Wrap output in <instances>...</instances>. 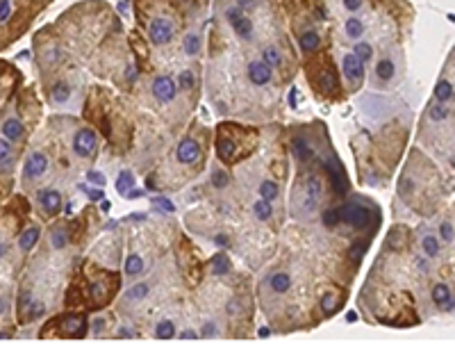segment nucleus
Here are the masks:
<instances>
[{
  "label": "nucleus",
  "instance_id": "a211bd4d",
  "mask_svg": "<svg viewBox=\"0 0 455 344\" xmlns=\"http://www.w3.org/2000/svg\"><path fill=\"white\" fill-rule=\"evenodd\" d=\"M217 153H219V157H221L223 162H228V160H232V157H234V153H237V146H234L232 139L221 137V139L217 141Z\"/></svg>",
  "mask_w": 455,
  "mask_h": 344
},
{
  "label": "nucleus",
  "instance_id": "052dcab7",
  "mask_svg": "<svg viewBox=\"0 0 455 344\" xmlns=\"http://www.w3.org/2000/svg\"><path fill=\"white\" fill-rule=\"evenodd\" d=\"M119 9H121V12H125V9H128V0H121V5H119Z\"/></svg>",
  "mask_w": 455,
  "mask_h": 344
},
{
  "label": "nucleus",
  "instance_id": "5fc2aeb1",
  "mask_svg": "<svg viewBox=\"0 0 455 344\" xmlns=\"http://www.w3.org/2000/svg\"><path fill=\"white\" fill-rule=\"evenodd\" d=\"M217 333V328H214V324H205V328H203V335H214Z\"/></svg>",
  "mask_w": 455,
  "mask_h": 344
},
{
  "label": "nucleus",
  "instance_id": "0e129e2a",
  "mask_svg": "<svg viewBox=\"0 0 455 344\" xmlns=\"http://www.w3.org/2000/svg\"><path fill=\"white\" fill-rule=\"evenodd\" d=\"M5 249H7V247H5V244H0V255H5Z\"/></svg>",
  "mask_w": 455,
  "mask_h": 344
},
{
  "label": "nucleus",
  "instance_id": "f8f14e48",
  "mask_svg": "<svg viewBox=\"0 0 455 344\" xmlns=\"http://www.w3.org/2000/svg\"><path fill=\"white\" fill-rule=\"evenodd\" d=\"M89 331V324L85 317H66L64 319V335L73 337V340H82Z\"/></svg>",
  "mask_w": 455,
  "mask_h": 344
},
{
  "label": "nucleus",
  "instance_id": "a19ab883",
  "mask_svg": "<svg viewBox=\"0 0 455 344\" xmlns=\"http://www.w3.org/2000/svg\"><path fill=\"white\" fill-rule=\"evenodd\" d=\"M439 237H442L446 244L453 242V224L451 221H444V224L439 226Z\"/></svg>",
  "mask_w": 455,
  "mask_h": 344
},
{
  "label": "nucleus",
  "instance_id": "13d9d810",
  "mask_svg": "<svg viewBox=\"0 0 455 344\" xmlns=\"http://www.w3.org/2000/svg\"><path fill=\"white\" fill-rule=\"evenodd\" d=\"M217 244H219V247H223V244H228L226 235H219V237H217Z\"/></svg>",
  "mask_w": 455,
  "mask_h": 344
},
{
  "label": "nucleus",
  "instance_id": "393cba45",
  "mask_svg": "<svg viewBox=\"0 0 455 344\" xmlns=\"http://www.w3.org/2000/svg\"><path fill=\"white\" fill-rule=\"evenodd\" d=\"M125 272H128L130 276H137V274L144 272V260H141V255H137V253L128 255V260H125Z\"/></svg>",
  "mask_w": 455,
  "mask_h": 344
},
{
  "label": "nucleus",
  "instance_id": "680f3d73",
  "mask_svg": "<svg viewBox=\"0 0 455 344\" xmlns=\"http://www.w3.org/2000/svg\"><path fill=\"white\" fill-rule=\"evenodd\" d=\"M5 310H7V303H5V301H3V299H0V314H3Z\"/></svg>",
  "mask_w": 455,
  "mask_h": 344
},
{
  "label": "nucleus",
  "instance_id": "e433bc0d",
  "mask_svg": "<svg viewBox=\"0 0 455 344\" xmlns=\"http://www.w3.org/2000/svg\"><path fill=\"white\" fill-rule=\"evenodd\" d=\"M214 269L212 272L217 274V276H223V274H228V269H230V264H228V260L223 258V255H217V258H214Z\"/></svg>",
  "mask_w": 455,
  "mask_h": 344
},
{
  "label": "nucleus",
  "instance_id": "4d7b16f0",
  "mask_svg": "<svg viewBox=\"0 0 455 344\" xmlns=\"http://www.w3.org/2000/svg\"><path fill=\"white\" fill-rule=\"evenodd\" d=\"M346 322H351V324H353V322H358V312H353V310H351L349 314H346Z\"/></svg>",
  "mask_w": 455,
  "mask_h": 344
},
{
  "label": "nucleus",
  "instance_id": "f257e3e1",
  "mask_svg": "<svg viewBox=\"0 0 455 344\" xmlns=\"http://www.w3.org/2000/svg\"><path fill=\"white\" fill-rule=\"evenodd\" d=\"M321 194H324L321 178L314 174H307L305 178L296 185V191H293V210H296L298 214H314L316 208H319Z\"/></svg>",
  "mask_w": 455,
  "mask_h": 344
},
{
  "label": "nucleus",
  "instance_id": "e2e57ef3",
  "mask_svg": "<svg viewBox=\"0 0 455 344\" xmlns=\"http://www.w3.org/2000/svg\"><path fill=\"white\" fill-rule=\"evenodd\" d=\"M0 340H9V333L3 331V333H0Z\"/></svg>",
  "mask_w": 455,
  "mask_h": 344
},
{
  "label": "nucleus",
  "instance_id": "2eb2a0df",
  "mask_svg": "<svg viewBox=\"0 0 455 344\" xmlns=\"http://www.w3.org/2000/svg\"><path fill=\"white\" fill-rule=\"evenodd\" d=\"M39 228H28V230H23V235L18 237V249L23 251V253H28L30 249H34L37 247V242H39Z\"/></svg>",
  "mask_w": 455,
  "mask_h": 344
},
{
  "label": "nucleus",
  "instance_id": "ddd939ff",
  "mask_svg": "<svg viewBox=\"0 0 455 344\" xmlns=\"http://www.w3.org/2000/svg\"><path fill=\"white\" fill-rule=\"evenodd\" d=\"M433 301L437 303V308H442V310H453V292L451 287H448L446 283H437L433 287Z\"/></svg>",
  "mask_w": 455,
  "mask_h": 344
},
{
  "label": "nucleus",
  "instance_id": "b1692460",
  "mask_svg": "<svg viewBox=\"0 0 455 344\" xmlns=\"http://www.w3.org/2000/svg\"><path fill=\"white\" fill-rule=\"evenodd\" d=\"M200 46H203V39H200L198 32H189L187 37H184V53H187V55H196V53L200 51Z\"/></svg>",
  "mask_w": 455,
  "mask_h": 344
},
{
  "label": "nucleus",
  "instance_id": "39448f33",
  "mask_svg": "<svg viewBox=\"0 0 455 344\" xmlns=\"http://www.w3.org/2000/svg\"><path fill=\"white\" fill-rule=\"evenodd\" d=\"M153 96L159 103H171L178 96V82L171 76H157L153 80Z\"/></svg>",
  "mask_w": 455,
  "mask_h": 344
},
{
  "label": "nucleus",
  "instance_id": "473e14b6",
  "mask_svg": "<svg viewBox=\"0 0 455 344\" xmlns=\"http://www.w3.org/2000/svg\"><path fill=\"white\" fill-rule=\"evenodd\" d=\"M353 55L358 57V60H362V62H369L371 57H373V48H371L369 43L360 41V43H355V51H353Z\"/></svg>",
  "mask_w": 455,
  "mask_h": 344
},
{
  "label": "nucleus",
  "instance_id": "f3484780",
  "mask_svg": "<svg viewBox=\"0 0 455 344\" xmlns=\"http://www.w3.org/2000/svg\"><path fill=\"white\" fill-rule=\"evenodd\" d=\"M269 285H271V289H273V292H278V294H285L287 289L291 287V278H289V274H285V272H278V274H273V276H271V281H269Z\"/></svg>",
  "mask_w": 455,
  "mask_h": 344
},
{
  "label": "nucleus",
  "instance_id": "5701e85b",
  "mask_svg": "<svg viewBox=\"0 0 455 344\" xmlns=\"http://www.w3.org/2000/svg\"><path fill=\"white\" fill-rule=\"evenodd\" d=\"M394 73H396V66H394V62H391V60H380L378 66H376V76H378L380 80H385V82L391 80Z\"/></svg>",
  "mask_w": 455,
  "mask_h": 344
},
{
  "label": "nucleus",
  "instance_id": "864d4df0",
  "mask_svg": "<svg viewBox=\"0 0 455 344\" xmlns=\"http://www.w3.org/2000/svg\"><path fill=\"white\" fill-rule=\"evenodd\" d=\"M125 196H128V199H139V196H144V189H128L125 191Z\"/></svg>",
  "mask_w": 455,
  "mask_h": 344
},
{
  "label": "nucleus",
  "instance_id": "c9c22d12",
  "mask_svg": "<svg viewBox=\"0 0 455 344\" xmlns=\"http://www.w3.org/2000/svg\"><path fill=\"white\" fill-rule=\"evenodd\" d=\"M337 308V297L335 294H326L324 299H321V310H324L326 314H332Z\"/></svg>",
  "mask_w": 455,
  "mask_h": 344
},
{
  "label": "nucleus",
  "instance_id": "412c9836",
  "mask_svg": "<svg viewBox=\"0 0 455 344\" xmlns=\"http://www.w3.org/2000/svg\"><path fill=\"white\" fill-rule=\"evenodd\" d=\"M435 98L439 103H448L453 98V82L451 80H439L435 87Z\"/></svg>",
  "mask_w": 455,
  "mask_h": 344
},
{
  "label": "nucleus",
  "instance_id": "49530a36",
  "mask_svg": "<svg viewBox=\"0 0 455 344\" xmlns=\"http://www.w3.org/2000/svg\"><path fill=\"white\" fill-rule=\"evenodd\" d=\"M80 189H85L87 196H89L91 201H102V199H105V191H102V187L100 189H98V187L96 189H87V185H80Z\"/></svg>",
  "mask_w": 455,
  "mask_h": 344
},
{
  "label": "nucleus",
  "instance_id": "20e7f679",
  "mask_svg": "<svg viewBox=\"0 0 455 344\" xmlns=\"http://www.w3.org/2000/svg\"><path fill=\"white\" fill-rule=\"evenodd\" d=\"M173 34H175V28L169 18H153V23H150V28H148V37L155 46L169 43L171 39H173Z\"/></svg>",
  "mask_w": 455,
  "mask_h": 344
},
{
  "label": "nucleus",
  "instance_id": "4be33fe9",
  "mask_svg": "<svg viewBox=\"0 0 455 344\" xmlns=\"http://www.w3.org/2000/svg\"><path fill=\"white\" fill-rule=\"evenodd\" d=\"M262 62L269 64L271 68L280 66V64H282V55H280V51H278V46H266V48H264V51H262Z\"/></svg>",
  "mask_w": 455,
  "mask_h": 344
},
{
  "label": "nucleus",
  "instance_id": "58836bf2",
  "mask_svg": "<svg viewBox=\"0 0 455 344\" xmlns=\"http://www.w3.org/2000/svg\"><path fill=\"white\" fill-rule=\"evenodd\" d=\"M68 242V235L64 233V228H57L55 233H52V247L55 249H64Z\"/></svg>",
  "mask_w": 455,
  "mask_h": 344
},
{
  "label": "nucleus",
  "instance_id": "37998d69",
  "mask_svg": "<svg viewBox=\"0 0 455 344\" xmlns=\"http://www.w3.org/2000/svg\"><path fill=\"white\" fill-rule=\"evenodd\" d=\"M321 219H324V224H326V226H330V228H332V226L339 224V214H337V210H332V208H330V210H326V212L321 214Z\"/></svg>",
  "mask_w": 455,
  "mask_h": 344
},
{
  "label": "nucleus",
  "instance_id": "c03bdc74",
  "mask_svg": "<svg viewBox=\"0 0 455 344\" xmlns=\"http://www.w3.org/2000/svg\"><path fill=\"white\" fill-rule=\"evenodd\" d=\"M9 157H12V146H9V141L3 137V139H0V164L7 162Z\"/></svg>",
  "mask_w": 455,
  "mask_h": 344
},
{
  "label": "nucleus",
  "instance_id": "a18cd8bd",
  "mask_svg": "<svg viewBox=\"0 0 455 344\" xmlns=\"http://www.w3.org/2000/svg\"><path fill=\"white\" fill-rule=\"evenodd\" d=\"M212 185L214 187H219V189H223L228 185V176L223 174V171H214V176H212Z\"/></svg>",
  "mask_w": 455,
  "mask_h": 344
},
{
  "label": "nucleus",
  "instance_id": "6e6552de",
  "mask_svg": "<svg viewBox=\"0 0 455 344\" xmlns=\"http://www.w3.org/2000/svg\"><path fill=\"white\" fill-rule=\"evenodd\" d=\"M200 160V146L192 137H184L178 144V162L180 164H196Z\"/></svg>",
  "mask_w": 455,
  "mask_h": 344
},
{
  "label": "nucleus",
  "instance_id": "4468645a",
  "mask_svg": "<svg viewBox=\"0 0 455 344\" xmlns=\"http://www.w3.org/2000/svg\"><path fill=\"white\" fill-rule=\"evenodd\" d=\"M3 137L9 141H18L23 137V124L18 119H7L3 124Z\"/></svg>",
  "mask_w": 455,
  "mask_h": 344
},
{
  "label": "nucleus",
  "instance_id": "7c9ffc66",
  "mask_svg": "<svg viewBox=\"0 0 455 344\" xmlns=\"http://www.w3.org/2000/svg\"><path fill=\"white\" fill-rule=\"evenodd\" d=\"M421 249L428 258H435V255L439 253V242L433 237V235H425V237L421 239Z\"/></svg>",
  "mask_w": 455,
  "mask_h": 344
},
{
  "label": "nucleus",
  "instance_id": "09e8293b",
  "mask_svg": "<svg viewBox=\"0 0 455 344\" xmlns=\"http://www.w3.org/2000/svg\"><path fill=\"white\" fill-rule=\"evenodd\" d=\"M9 9H12L9 0H0V21H5V18L9 16Z\"/></svg>",
  "mask_w": 455,
  "mask_h": 344
},
{
  "label": "nucleus",
  "instance_id": "7ed1b4c3",
  "mask_svg": "<svg viewBox=\"0 0 455 344\" xmlns=\"http://www.w3.org/2000/svg\"><path fill=\"white\" fill-rule=\"evenodd\" d=\"M96 146H98V137L91 128L77 130L75 139H73V151H75L77 157H91L96 153Z\"/></svg>",
  "mask_w": 455,
  "mask_h": 344
},
{
  "label": "nucleus",
  "instance_id": "ea45409f",
  "mask_svg": "<svg viewBox=\"0 0 455 344\" xmlns=\"http://www.w3.org/2000/svg\"><path fill=\"white\" fill-rule=\"evenodd\" d=\"M146 294H148V285L141 283V285H135V287H130L125 297H128V299H144Z\"/></svg>",
  "mask_w": 455,
  "mask_h": 344
},
{
  "label": "nucleus",
  "instance_id": "603ef678",
  "mask_svg": "<svg viewBox=\"0 0 455 344\" xmlns=\"http://www.w3.org/2000/svg\"><path fill=\"white\" fill-rule=\"evenodd\" d=\"M155 201H157V203L162 205L166 212H173V203H171V201H166V199H155Z\"/></svg>",
  "mask_w": 455,
  "mask_h": 344
},
{
  "label": "nucleus",
  "instance_id": "cd10ccee",
  "mask_svg": "<svg viewBox=\"0 0 455 344\" xmlns=\"http://www.w3.org/2000/svg\"><path fill=\"white\" fill-rule=\"evenodd\" d=\"M132 185H135V176H132L130 171H121L119 178H116V191H119V194H125Z\"/></svg>",
  "mask_w": 455,
  "mask_h": 344
},
{
  "label": "nucleus",
  "instance_id": "dca6fc26",
  "mask_svg": "<svg viewBox=\"0 0 455 344\" xmlns=\"http://www.w3.org/2000/svg\"><path fill=\"white\" fill-rule=\"evenodd\" d=\"M319 43H321V37H319V32H314V30H305L301 37H298V46H301L305 53L316 51Z\"/></svg>",
  "mask_w": 455,
  "mask_h": 344
},
{
  "label": "nucleus",
  "instance_id": "bb28decb",
  "mask_svg": "<svg viewBox=\"0 0 455 344\" xmlns=\"http://www.w3.org/2000/svg\"><path fill=\"white\" fill-rule=\"evenodd\" d=\"M278 194H280V189H278V185L273 183V180H264V183L260 185V196L264 201H269V203H271Z\"/></svg>",
  "mask_w": 455,
  "mask_h": 344
},
{
  "label": "nucleus",
  "instance_id": "1a4fd4ad",
  "mask_svg": "<svg viewBox=\"0 0 455 344\" xmlns=\"http://www.w3.org/2000/svg\"><path fill=\"white\" fill-rule=\"evenodd\" d=\"M271 78H273V68L269 66V64H264L262 60L248 64V80H251L255 87L269 85V82H271Z\"/></svg>",
  "mask_w": 455,
  "mask_h": 344
},
{
  "label": "nucleus",
  "instance_id": "aec40b11",
  "mask_svg": "<svg viewBox=\"0 0 455 344\" xmlns=\"http://www.w3.org/2000/svg\"><path fill=\"white\" fill-rule=\"evenodd\" d=\"M155 337L157 340H173L175 337V324L171 319H162V322L155 326Z\"/></svg>",
  "mask_w": 455,
  "mask_h": 344
},
{
  "label": "nucleus",
  "instance_id": "6ab92c4d",
  "mask_svg": "<svg viewBox=\"0 0 455 344\" xmlns=\"http://www.w3.org/2000/svg\"><path fill=\"white\" fill-rule=\"evenodd\" d=\"M428 116H430V121H435V124H442V121H446L448 116H451V107H448L446 103H435V105L428 110Z\"/></svg>",
  "mask_w": 455,
  "mask_h": 344
},
{
  "label": "nucleus",
  "instance_id": "c85d7f7f",
  "mask_svg": "<svg viewBox=\"0 0 455 344\" xmlns=\"http://www.w3.org/2000/svg\"><path fill=\"white\" fill-rule=\"evenodd\" d=\"M319 85H321V89H324L326 94H330V91L335 89V87L339 85V82H337V76H335V73L324 71V73L319 76Z\"/></svg>",
  "mask_w": 455,
  "mask_h": 344
},
{
  "label": "nucleus",
  "instance_id": "6e6d98bb",
  "mask_svg": "<svg viewBox=\"0 0 455 344\" xmlns=\"http://www.w3.org/2000/svg\"><path fill=\"white\" fill-rule=\"evenodd\" d=\"M237 3H239V9H244V7H253L255 0H237Z\"/></svg>",
  "mask_w": 455,
  "mask_h": 344
},
{
  "label": "nucleus",
  "instance_id": "bf43d9fd",
  "mask_svg": "<svg viewBox=\"0 0 455 344\" xmlns=\"http://www.w3.org/2000/svg\"><path fill=\"white\" fill-rule=\"evenodd\" d=\"M257 333H260V337H269V335H271V331H269V328H260Z\"/></svg>",
  "mask_w": 455,
  "mask_h": 344
},
{
  "label": "nucleus",
  "instance_id": "0eeeda50",
  "mask_svg": "<svg viewBox=\"0 0 455 344\" xmlns=\"http://www.w3.org/2000/svg\"><path fill=\"white\" fill-rule=\"evenodd\" d=\"M46 171H48V155L46 153H39V151H37V153L28 155L25 166H23V174H25V178L37 180V178H41Z\"/></svg>",
  "mask_w": 455,
  "mask_h": 344
},
{
  "label": "nucleus",
  "instance_id": "de8ad7c7",
  "mask_svg": "<svg viewBox=\"0 0 455 344\" xmlns=\"http://www.w3.org/2000/svg\"><path fill=\"white\" fill-rule=\"evenodd\" d=\"M87 178H89V183H94V185H105V176L100 174V171H89V174H87Z\"/></svg>",
  "mask_w": 455,
  "mask_h": 344
},
{
  "label": "nucleus",
  "instance_id": "3c124183",
  "mask_svg": "<svg viewBox=\"0 0 455 344\" xmlns=\"http://www.w3.org/2000/svg\"><path fill=\"white\" fill-rule=\"evenodd\" d=\"M196 337H198V333H196V331H182V333H180V340L189 342V340H196Z\"/></svg>",
  "mask_w": 455,
  "mask_h": 344
},
{
  "label": "nucleus",
  "instance_id": "9d476101",
  "mask_svg": "<svg viewBox=\"0 0 455 344\" xmlns=\"http://www.w3.org/2000/svg\"><path fill=\"white\" fill-rule=\"evenodd\" d=\"M341 68H344V76L349 78L351 82H355V85H360V82L364 80V62L358 60L353 53L341 60Z\"/></svg>",
  "mask_w": 455,
  "mask_h": 344
},
{
  "label": "nucleus",
  "instance_id": "a878e982",
  "mask_svg": "<svg viewBox=\"0 0 455 344\" xmlns=\"http://www.w3.org/2000/svg\"><path fill=\"white\" fill-rule=\"evenodd\" d=\"M293 155L298 157V160H310L312 157V149H310V144H307L305 139H293Z\"/></svg>",
  "mask_w": 455,
  "mask_h": 344
},
{
  "label": "nucleus",
  "instance_id": "79ce46f5",
  "mask_svg": "<svg viewBox=\"0 0 455 344\" xmlns=\"http://www.w3.org/2000/svg\"><path fill=\"white\" fill-rule=\"evenodd\" d=\"M364 253H366V242H355L351 247V260H355V262H360Z\"/></svg>",
  "mask_w": 455,
  "mask_h": 344
},
{
  "label": "nucleus",
  "instance_id": "f03ea898",
  "mask_svg": "<svg viewBox=\"0 0 455 344\" xmlns=\"http://www.w3.org/2000/svg\"><path fill=\"white\" fill-rule=\"evenodd\" d=\"M337 214H339V221H344L346 226L355 230L369 228L371 224V210L360 203H344L341 208H337Z\"/></svg>",
  "mask_w": 455,
  "mask_h": 344
},
{
  "label": "nucleus",
  "instance_id": "2f4dec72",
  "mask_svg": "<svg viewBox=\"0 0 455 344\" xmlns=\"http://www.w3.org/2000/svg\"><path fill=\"white\" fill-rule=\"evenodd\" d=\"M346 34H349L351 39H360L362 34H364V26H362L360 18H349V21H346Z\"/></svg>",
  "mask_w": 455,
  "mask_h": 344
},
{
  "label": "nucleus",
  "instance_id": "423d86ee",
  "mask_svg": "<svg viewBox=\"0 0 455 344\" xmlns=\"http://www.w3.org/2000/svg\"><path fill=\"white\" fill-rule=\"evenodd\" d=\"M226 18H228L230 26H232V30L237 32L242 39H251L253 37V23H251V18H246L244 9H239V7L228 9Z\"/></svg>",
  "mask_w": 455,
  "mask_h": 344
},
{
  "label": "nucleus",
  "instance_id": "9b49d317",
  "mask_svg": "<svg viewBox=\"0 0 455 344\" xmlns=\"http://www.w3.org/2000/svg\"><path fill=\"white\" fill-rule=\"evenodd\" d=\"M39 205L48 214H57L62 210V194L57 189H41L39 191Z\"/></svg>",
  "mask_w": 455,
  "mask_h": 344
},
{
  "label": "nucleus",
  "instance_id": "f704fd0d",
  "mask_svg": "<svg viewBox=\"0 0 455 344\" xmlns=\"http://www.w3.org/2000/svg\"><path fill=\"white\" fill-rule=\"evenodd\" d=\"M328 171H330V176H332V185H335V189H337V194H344L346 191V180H344V176L341 174H337L335 169H332V164H328Z\"/></svg>",
  "mask_w": 455,
  "mask_h": 344
},
{
  "label": "nucleus",
  "instance_id": "72a5a7b5",
  "mask_svg": "<svg viewBox=\"0 0 455 344\" xmlns=\"http://www.w3.org/2000/svg\"><path fill=\"white\" fill-rule=\"evenodd\" d=\"M253 210H255L257 219H269V217H271V212H273L271 203H269V201H264V199H260V201H257V203L253 205Z\"/></svg>",
  "mask_w": 455,
  "mask_h": 344
},
{
  "label": "nucleus",
  "instance_id": "c756f323",
  "mask_svg": "<svg viewBox=\"0 0 455 344\" xmlns=\"http://www.w3.org/2000/svg\"><path fill=\"white\" fill-rule=\"evenodd\" d=\"M68 96H71V87H68L66 82H55V87H52V101L64 103V101H68Z\"/></svg>",
  "mask_w": 455,
  "mask_h": 344
},
{
  "label": "nucleus",
  "instance_id": "8fccbe9b",
  "mask_svg": "<svg viewBox=\"0 0 455 344\" xmlns=\"http://www.w3.org/2000/svg\"><path fill=\"white\" fill-rule=\"evenodd\" d=\"M344 7L349 9V12H358L362 7V0H344Z\"/></svg>",
  "mask_w": 455,
  "mask_h": 344
},
{
  "label": "nucleus",
  "instance_id": "4c0bfd02",
  "mask_svg": "<svg viewBox=\"0 0 455 344\" xmlns=\"http://www.w3.org/2000/svg\"><path fill=\"white\" fill-rule=\"evenodd\" d=\"M175 82H178V87H182V89H192L194 82H196V78H194V73H192V71H182V73H180V78H178Z\"/></svg>",
  "mask_w": 455,
  "mask_h": 344
}]
</instances>
